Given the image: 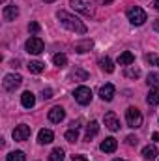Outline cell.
I'll return each instance as SVG.
<instances>
[{
	"label": "cell",
	"mask_w": 159,
	"mask_h": 161,
	"mask_svg": "<svg viewBox=\"0 0 159 161\" xmlns=\"http://www.w3.org/2000/svg\"><path fill=\"white\" fill-rule=\"evenodd\" d=\"M146 60H148L150 64H154V66L159 68V56H156V54H146Z\"/></svg>",
	"instance_id": "cell-31"
},
{
	"label": "cell",
	"mask_w": 159,
	"mask_h": 161,
	"mask_svg": "<svg viewBox=\"0 0 159 161\" xmlns=\"http://www.w3.org/2000/svg\"><path fill=\"white\" fill-rule=\"evenodd\" d=\"M51 97H52V90H51V88L43 90V99H51Z\"/></svg>",
	"instance_id": "cell-33"
},
{
	"label": "cell",
	"mask_w": 159,
	"mask_h": 161,
	"mask_svg": "<svg viewBox=\"0 0 159 161\" xmlns=\"http://www.w3.org/2000/svg\"><path fill=\"white\" fill-rule=\"evenodd\" d=\"M21 82H23V77H21L19 73H9V75H6V77H4L2 86H4V90H6V92H15V90L21 86Z\"/></svg>",
	"instance_id": "cell-6"
},
{
	"label": "cell",
	"mask_w": 159,
	"mask_h": 161,
	"mask_svg": "<svg viewBox=\"0 0 159 161\" xmlns=\"http://www.w3.org/2000/svg\"><path fill=\"white\" fill-rule=\"evenodd\" d=\"M99 66H101V69H103L105 73H112V71H114V62H112L109 56L101 58V60H99Z\"/></svg>",
	"instance_id": "cell-21"
},
{
	"label": "cell",
	"mask_w": 159,
	"mask_h": 161,
	"mask_svg": "<svg viewBox=\"0 0 159 161\" xmlns=\"http://www.w3.org/2000/svg\"><path fill=\"white\" fill-rule=\"evenodd\" d=\"M116 148H118V141H116L114 137H107V139L99 144V150L105 152V154H112V152H116Z\"/></svg>",
	"instance_id": "cell-10"
},
{
	"label": "cell",
	"mask_w": 159,
	"mask_h": 161,
	"mask_svg": "<svg viewBox=\"0 0 159 161\" xmlns=\"http://www.w3.org/2000/svg\"><path fill=\"white\" fill-rule=\"evenodd\" d=\"M26 68H28V71H30V73H41V71L45 69V64L40 62V60H32Z\"/></svg>",
	"instance_id": "cell-24"
},
{
	"label": "cell",
	"mask_w": 159,
	"mask_h": 161,
	"mask_svg": "<svg viewBox=\"0 0 159 161\" xmlns=\"http://www.w3.org/2000/svg\"><path fill=\"white\" fill-rule=\"evenodd\" d=\"M2 17H4V21H8V23L15 21V19L19 17V8H17V6H6L4 11H2Z\"/></svg>",
	"instance_id": "cell-12"
},
{
	"label": "cell",
	"mask_w": 159,
	"mask_h": 161,
	"mask_svg": "<svg viewBox=\"0 0 159 161\" xmlns=\"http://www.w3.org/2000/svg\"><path fill=\"white\" fill-rule=\"evenodd\" d=\"M66 141H69V142L79 141V129H68L66 131Z\"/></svg>",
	"instance_id": "cell-28"
},
{
	"label": "cell",
	"mask_w": 159,
	"mask_h": 161,
	"mask_svg": "<svg viewBox=\"0 0 159 161\" xmlns=\"http://www.w3.org/2000/svg\"><path fill=\"white\" fill-rule=\"evenodd\" d=\"M112 0H101V4H111Z\"/></svg>",
	"instance_id": "cell-37"
},
{
	"label": "cell",
	"mask_w": 159,
	"mask_h": 161,
	"mask_svg": "<svg viewBox=\"0 0 159 161\" xmlns=\"http://www.w3.org/2000/svg\"><path fill=\"white\" fill-rule=\"evenodd\" d=\"M52 64H54L56 68H66V66H68V56L62 54V53H56V54L52 56Z\"/></svg>",
	"instance_id": "cell-22"
},
{
	"label": "cell",
	"mask_w": 159,
	"mask_h": 161,
	"mask_svg": "<svg viewBox=\"0 0 159 161\" xmlns=\"http://www.w3.org/2000/svg\"><path fill=\"white\" fill-rule=\"evenodd\" d=\"M21 105H23L25 109H32V107L36 105V96H34L30 90L23 92V96H21Z\"/></svg>",
	"instance_id": "cell-13"
},
{
	"label": "cell",
	"mask_w": 159,
	"mask_h": 161,
	"mask_svg": "<svg viewBox=\"0 0 159 161\" xmlns=\"http://www.w3.org/2000/svg\"><path fill=\"white\" fill-rule=\"evenodd\" d=\"M123 75H125L127 79H139V77H140V69H139V68H135V66L131 64V66H125Z\"/></svg>",
	"instance_id": "cell-23"
},
{
	"label": "cell",
	"mask_w": 159,
	"mask_h": 161,
	"mask_svg": "<svg viewBox=\"0 0 159 161\" xmlns=\"http://www.w3.org/2000/svg\"><path fill=\"white\" fill-rule=\"evenodd\" d=\"M28 32H32V34H38V32H40V25H38L36 21H32V23L28 25Z\"/></svg>",
	"instance_id": "cell-30"
},
{
	"label": "cell",
	"mask_w": 159,
	"mask_h": 161,
	"mask_svg": "<svg viewBox=\"0 0 159 161\" xmlns=\"http://www.w3.org/2000/svg\"><path fill=\"white\" fill-rule=\"evenodd\" d=\"M47 116H49V120L52 122V124H60V122L66 118V111H64L60 105H56V107H52V109L49 111Z\"/></svg>",
	"instance_id": "cell-11"
},
{
	"label": "cell",
	"mask_w": 159,
	"mask_h": 161,
	"mask_svg": "<svg viewBox=\"0 0 159 161\" xmlns=\"http://www.w3.org/2000/svg\"><path fill=\"white\" fill-rule=\"evenodd\" d=\"M125 15H127V21H129L133 26H140V25H144V23L148 21V17H146V11H144L142 8H139V6H133V8H129V9L125 11Z\"/></svg>",
	"instance_id": "cell-2"
},
{
	"label": "cell",
	"mask_w": 159,
	"mask_h": 161,
	"mask_svg": "<svg viewBox=\"0 0 159 161\" xmlns=\"http://www.w3.org/2000/svg\"><path fill=\"white\" fill-rule=\"evenodd\" d=\"M92 47H94V41H92V40H82V41H77V43H75V53L82 54V53L90 51Z\"/></svg>",
	"instance_id": "cell-18"
},
{
	"label": "cell",
	"mask_w": 159,
	"mask_h": 161,
	"mask_svg": "<svg viewBox=\"0 0 159 161\" xmlns=\"http://www.w3.org/2000/svg\"><path fill=\"white\" fill-rule=\"evenodd\" d=\"M30 133H32L30 125H26V124H19V125L13 129V139L19 141V142H23V141L30 139Z\"/></svg>",
	"instance_id": "cell-8"
},
{
	"label": "cell",
	"mask_w": 159,
	"mask_h": 161,
	"mask_svg": "<svg viewBox=\"0 0 159 161\" xmlns=\"http://www.w3.org/2000/svg\"><path fill=\"white\" fill-rule=\"evenodd\" d=\"M146 80H148V84H150V86L159 88V73H148Z\"/></svg>",
	"instance_id": "cell-29"
},
{
	"label": "cell",
	"mask_w": 159,
	"mask_h": 161,
	"mask_svg": "<svg viewBox=\"0 0 159 161\" xmlns=\"http://www.w3.org/2000/svg\"><path fill=\"white\" fill-rule=\"evenodd\" d=\"M73 97H75V101H77L79 105H90L94 94H92V90H90L88 86H79V88H75Z\"/></svg>",
	"instance_id": "cell-5"
},
{
	"label": "cell",
	"mask_w": 159,
	"mask_h": 161,
	"mask_svg": "<svg viewBox=\"0 0 159 161\" xmlns=\"http://www.w3.org/2000/svg\"><path fill=\"white\" fill-rule=\"evenodd\" d=\"M112 161H125V159H112Z\"/></svg>",
	"instance_id": "cell-39"
},
{
	"label": "cell",
	"mask_w": 159,
	"mask_h": 161,
	"mask_svg": "<svg viewBox=\"0 0 159 161\" xmlns=\"http://www.w3.org/2000/svg\"><path fill=\"white\" fill-rule=\"evenodd\" d=\"M43 2H47V4H51V2H54V0H43Z\"/></svg>",
	"instance_id": "cell-38"
},
{
	"label": "cell",
	"mask_w": 159,
	"mask_h": 161,
	"mask_svg": "<svg viewBox=\"0 0 159 161\" xmlns=\"http://www.w3.org/2000/svg\"><path fill=\"white\" fill-rule=\"evenodd\" d=\"M125 142H127L129 146H137V144H139V139H137V137H133V135H129V137L125 139Z\"/></svg>",
	"instance_id": "cell-32"
},
{
	"label": "cell",
	"mask_w": 159,
	"mask_h": 161,
	"mask_svg": "<svg viewBox=\"0 0 159 161\" xmlns=\"http://www.w3.org/2000/svg\"><path fill=\"white\" fill-rule=\"evenodd\" d=\"M125 122H127V125L133 127V129L140 127V125H142V113H140L137 107H129V109L125 111Z\"/></svg>",
	"instance_id": "cell-3"
},
{
	"label": "cell",
	"mask_w": 159,
	"mask_h": 161,
	"mask_svg": "<svg viewBox=\"0 0 159 161\" xmlns=\"http://www.w3.org/2000/svg\"><path fill=\"white\" fill-rule=\"evenodd\" d=\"M49 161H64V150L62 148H54L49 154Z\"/></svg>",
	"instance_id": "cell-26"
},
{
	"label": "cell",
	"mask_w": 159,
	"mask_h": 161,
	"mask_svg": "<svg viewBox=\"0 0 159 161\" xmlns=\"http://www.w3.org/2000/svg\"><path fill=\"white\" fill-rule=\"evenodd\" d=\"M154 8L159 11V0H154Z\"/></svg>",
	"instance_id": "cell-36"
},
{
	"label": "cell",
	"mask_w": 159,
	"mask_h": 161,
	"mask_svg": "<svg viewBox=\"0 0 159 161\" xmlns=\"http://www.w3.org/2000/svg\"><path fill=\"white\" fill-rule=\"evenodd\" d=\"M97 133H99V122L92 120L88 125H86V135H84V137H86V141H92Z\"/></svg>",
	"instance_id": "cell-16"
},
{
	"label": "cell",
	"mask_w": 159,
	"mask_h": 161,
	"mask_svg": "<svg viewBox=\"0 0 159 161\" xmlns=\"http://www.w3.org/2000/svg\"><path fill=\"white\" fill-rule=\"evenodd\" d=\"M52 139H54V133L51 129H41L40 133H38V142L40 144H51Z\"/></svg>",
	"instance_id": "cell-15"
},
{
	"label": "cell",
	"mask_w": 159,
	"mask_h": 161,
	"mask_svg": "<svg viewBox=\"0 0 159 161\" xmlns=\"http://www.w3.org/2000/svg\"><path fill=\"white\" fill-rule=\"evenodd\" d=\"M105 125H107L111 131H118L120 129V120L116 118V114H114L112 111L105 114Z\"/></svg>",
	"instance_id": "cell-14"
},
{
	"label": "cell",
	"mask_w": 159,
	"mask_h": 161,
	"mask_svg": "<svg viewBox=\"0 0 159 161\" xmlns=\"http://www.w3.org/2000/svg\"><path fill=\"white\" fill-rule=\"evenodd\" d=\"M6 161H26V156H25V152L15 150V152H9L6 156Z\"/></svg>",
	"instance_id": "cell-25"
},
{
	"label": "cell",
	"mask_w": 159,
	"mask_h": 161,
	"mask_svg": "<svg viewBox=\"0 0 159 161\" xmlns=\"http://www.w3.org/2000/svg\"><path fill=\"white\" fill-rule=\"evenodd\" d=\"M114 92H116L114 84L107 82V84H103V86L99 88V97H101L103 101H112V97H114Z\"/></svg>",
	"instance_id": "cell-9"
},
{
	"label": "cell",
	"mask_w": 159,
	"mask_h": 161,
	"mask_svg": "<svg viewBox=\"0 0 159 161\" xmlns=\"http://www.w3.org/2000/svg\"><path fill=\"white\" fill-rule=\"evenodd\" d=\"M116 62H118L120 66H131V64L135 62V54H133L131 51H125V53H122V54L118 56Z\"/></svg>",
	"instance_id": "cell-17"
},
{
	"label": "cell",
	"mask_w": 159,
	"mask_h": 161,
	"mask_svg": "<svg viewBox=\"0 0 159 161\" xmlns=\"http://www.w3.org/2000/svg\"><path fill=\"white\" fill-rule=\"evenodd\" d=\"M71 77L75 80H86L88 79V73L84 71V69H79V68H75V71L71 73Z\"/></svg>",
	"instance_id": "cell-27"
},
{
	"label": "cell",
	"mask_w": 159,
	"mask_h": 161,
	"mask_svg": "<svg viewBox=\"0 0 159 161\" xmlns=\"http://www.w3.org/2000/svg\"><path fill=\"white\" fill-rule=\"evenodd\" d=\"M146 101H148V105H159V88H150V92H148V96H146Z\"/></svg>",
	"instance_id": "cell-20"
},
{
	"label": "cell",
	"mask_w": 159,
	"mask_h": 161,
	"mask_svg": "<svg viewBox=\"0 0 159 161\" xmlns=\"http://www.w3.org/2000/svg\"><path fill=\"white\" fill-rule=\"evenodd\" d=\"M152 139H154L156 142H159V133H154V135H152Z\"/></svg>",
	"instance_id": "cell-35"
},
{
	"label": "cell",
	"mask_w": 159,
	"mask_h": 161,
	"mask_svg": "<svg viewBox=\"0 0 159 161\" xmlns=\"http://www.w3.org/2000/svg\"><path fill=\"white\" fill-rule=\"evenodd\" d=\"M56 19L62 23L64 28H68V30H71V32H75V34H86V25L80 21L79 17H75V15H71V13L60 9V11L56 13Z\"/></svg>",
	"instance_id": "cell-1"
},
{
	"label": "cell",
	"mask_w": 159,
	"mask_h": 161,
	"mask_svg": "<svg viewBox=\"0 0 159 161\" xmlns=\"http://www.w3.org/2000/svg\"><path fill=\"white\" fill-rule=\"evenodd\" d=\"M25 47H26V51H28L30 54H41V53H43V49H45V43H43L41 38L32 36L30 40L25 43Z\"/></svg>",
	"instance_id": "cell-7"
},
{
	"label": "cell",
	"mask_w": 159,
	"mask_h": 161,
	"mask_svg": "<svg viewBox=\"0 0 159 161\" xmlns=\"http://www.w3.org/2000/svg\"><path fill=\"white\" fill-rule=\"evenodd\" d=\"M142 158L144 159H156L157 158V148L156 146H152V144H148V146H144L142 148Z\"/></svg>",
	"instance_id": "cell-19"
},
{
	"label": "cell",
	"mask_w": 159,
	"mask_h": 161,
	"mask_svg": "<svg viewBox=\"0 0 159 161\" xmlns=\"http://www.w3.org/2000/svg\"><path fill=\"white\" fill-rule=\"evenodd\" d=\"M80 127V120H73L71 122V129H79Z\"/></svg>",
	"instance_id": "cell-34"
},
{
	"label": "cell",
	"mask_w": 159,
	"mask_h": 161,
	"mask_svg": "<svg viewBox=\"0 0 159 161\" xmlns=\"http://www.w3.org/2000/svg\"><path fill=\"white\" fill-rule=\"evenodd\" d=\"M69 4L75 11H79L82 15H88V17L94 15V2L92 0H69Z\"/></svg>",
	"instance_id": "cell-4"
}]
</instances>
